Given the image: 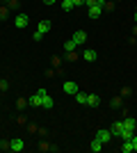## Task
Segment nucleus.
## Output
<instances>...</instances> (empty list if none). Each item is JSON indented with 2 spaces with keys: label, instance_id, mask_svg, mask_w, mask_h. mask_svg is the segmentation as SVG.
I'll use <instances>...</instances> for the list:
<instances>
[{
  "label": "nucleus",
  "instance_id": "nucleus-23",
  "mask_svg": "<svg viewBox=\"0 0 137 153\" xmlns=\"http://www.w3.org/2000/svg\"><path fill=\"white\" fill-rule=\"evenodd\" d=\"M0 151H9V140H0Z\"/></svg>",
  "mask_w": 137,
  "mask_h": 153
},
{
  "label": "nucleus",
  "instance_id": "nucleus-2",
  "mask_svg": "<svg viewBox=\"0 0 137 153\" xmlns=\"http://www.w3.org/2000/svg\"><path fill=\"white\" fill-rule=\"evenodd\" d=\"M25 149V142L21 140V137H14V140H9V151H14V153H21Z\"/></svg>",
  "mask_w": 137,
  "mask_h": 153
},
{
  "label": "nucleus",
  "instance_id": "nucleus-14",
  "mask_svg": "<svg viewBox=\"0 0 137 153\" xmlns=\"http://www.w3.org/2000/svg\"><path fill=\"white\" fill-rule=\"evenodd\" d=\"M37 30H39L41 34H46V32H50V21H39V25H37Z\"/></svg>",
  "mask_w": 137,
  "mask_h": 153
},
{
  "label": "nucleus",
  "instance_id": "nucleus-30",
  "mask_svg": "<svg viewBox=\"0 0 137 153\" xmlns=\"http://www.w3.org/2000/svg\"><path fill=\"white\" fill-rule=\"evenodd\" d=\"M32 39H34V41H41V39H44V34H41V32L37 30V32H34V34H32Z\"/></svg>",
  "mask_w": 137,
  "mask_h": 153
},
{
  "label": "nucleus",
  "instance_id": "nucleus-21",
  "mask_svg": "<svg viewBox=\"0 0 137 153\" xmlns=\"http://www.w3.org/2000/svg\"><path fill=\"white\" fill-rule=\"evenodd\" d=\"M27 105H30V103H27V98H19V101H16V108H19V110H25Z\"/></svg>",
  "mask_w": 137,
  "mask_h": 153
},
{
  "label": "nucleus",
  "instance_id": "nucleus-9",
  "mask_svg": "<svg viewBox=\"0 0 137 153\" xmlns=\"http://www.w3.org/2000/svg\"><path fill=\"white\" fill-rule=\"evenodd\" d=\"M87 105H89V108H98V105H101V96L98 94H89L87 96Z\"/></svg>",
  "mask_w": 137,
  "mask_h": 153
},
{
  "label": "nucleus",
  "instance_id": "nucleus-25",
  "mask_svg": "<svg viewBox=\"0 0 137 153\" xmlns=\"http://www.w3.org/2000/svg\"><path fill=\"white\" fill-rule=\"evenodd\" d=\"M7 7H9V9H16V7H19V0H9V2H5Z\"/></svg>",
  "mask_w": 137,
  "mask_h": 153
},
{
  "label": "nucleus",
  "instance_id": "nucleus-13",
  "mask_svg": "<svg viewBox=\"0 0 137 153\" xmlns=\"http://www.w3.org/2000/svg\"><path fill=\"white\" fill-rule=\"evenodd\" d=\"M110 108H114V110H121V108H124V98H121V96H114V98L110 101Z\"/></svg>",
  "mask_w": 137,
  "mask_h": 153
},
{
  "label": "nucleus",
  "instance_id": "nucleus-4",
  "mask_svg": "<svg viewBox=\"0 0 137 153\" xmlns=\"http://www.w3.org/2000/svg\"><path fill=\"white\" fill-rule=\"evenodd\" d=\"M80 57L85 59V62H96V59H98V53L94 51V48H85V51L80 53Z\"/></svg>",
  "mask_w": 137,
  "mask_h": 153
},
{
  "label": "nucleus",
  "instance_id": "nucleus-15",
  "mask_svg": "<svg viewBox=\"0 0 137 153\" xmlns=\"http://www.w3.org/2000/svg\"><path fill=\"white\" fill-rule=\"evenodd\" d=\"M87 96H89V94L78 91V94H76V103H78V105H87Z\"/></svg>",
  "mask_w": 137,
  "mask_h": 153
},
{
  "label": "nucleus",
  "instance_id": "nucleus-18",
  "mask_svg": "<svg viewBox=\"0 0 137 153\" xmlns=\"http://www.w3.org/2000/svg\"><path fill=\"white\" fill-rule=\"evenodd\" d=\"M121 151H124V153H133V142H130V140H124V144H121Z\"/></svg>",
  "mask_w": 137,
  "mask_h": 153
},
{
  "label": "nucleus",
  "instance_id": "nucleus-17",
  "mask_svg": "<svg viewBox=\"0 0 137 153\" xmlns=\"http://www.w3.org/2000/svg\"><path fill=\"white\" fill-rule=\"evenodd\" d=\"M114 9H117V0H105L103 12H114Z\"/></svg>",
  "mask_w": 137,
  "mask_h": 153
},
{
  "label": "nucleus",
  "instance_id": "nucleus-34",
  "mask_svg": "<svg viewBox=\"0 0 137 153\" xmlns=\"http://www.w3.org/2000/svg\"><path fill=\"white\" fill-rule=\"evenodd\" d=\"M57 0H44V5H55Z\"/></svg>",
  "mask_w": 137,
  "mask_h": 153
},
{
  "label": "nucleus",
  "instance_id": "nucleus-16",
  "mask_svg": "<svg viewBox=\"0 0 137 153\" xmlns=\"http://www.w3.org/2000/svg\"><path fill=\"white\" fill-rule=\"evenodd\" d=\"M37 149H39L41 153H46V151H57V146H53V144H48V142H41Z\"/></svg>",
  "mask_w": 137,
  "mask_h": 153
},
{
  "label": "nucleus",
  "instance_id": "nucleus-37",
  "mask_svg": "<svg viewBox=\"0 0 137 153\" xmlns=\"http://www.w3.org/2000/svg\"><path fill=\"white\" fill-rule=\"evenodd\" d=\"M5 2H9V0H5Z\"/></svg>",
  "mask_w": 137,
  "mask_h": 153
},
{
  "label": "nucleus",
  "instance_id": "nucleus-32",
  "mask_svg": "<svg viewBox=\"0 0 137 153\" xmlns=\"http://www.w3.org/2000/svg\"><path fill=\"white\" fill-rule=\"evenodd\" d=\"M130 142H133V151H137V137H135V135L130 137Z\"/></svg>",
  "mask_w": 137,
  "mask_h": 153
},
{
  "label": "nucleus",
  "instance_id": "nucleus-8",
  "mask_svg": "<svg viewBox=\"0 0 137 153\" xmlns=\"http://www.w3.org/2000/svg\"><path fill=\"white\" fill-rule=\"evenodd\" d=\"M73 41H76V44H78V46H82V44H85V41H87V32L85 30H78V32H76V34H73Z\"/></svg>",
  "mask_w": 137,
  "mask_h": 153
},
{
  "label": "nucleus",
  "instance_id": "nucleus-5",
  "mask_svg": "<svg viewBox=\"0 0 137 153\" xmlns=\"http://www.w3.org/2000/svg\"><path fill=\"white\" fill-rule=\"evenodd\" d=\"M101 14H103V7H101V5L87 7V16H89V19H98V16H101Z\"/></svg>",
  "mask_w": 137,
  "mask_h": 153
},
{
  "label": "nucleus",
  "instance_id": "nucleus-36",
  "mask_svg": "<svg viewBox=\"0 0 137 153\" xmlns=\"http://www.w3.org/2000/svg\"><path fill=\"white\" fill-rule=\"evenodd\" d=\"M135 23H137V7H135Z\"/></svg>",
  "mask_w": 137,
  "mask_h": 153
},
{
  "label": "nucleus",
  "instance_id": "nucleus-27",
  "mask_svg": "<svg viewBox=\"0 0 137 153\" xmlns=\"http://www.w3.org/2000/svg\"><path fill=\"white\" fill-rule=\"evenodd\" d=\"M44 76H46V78H55V76H57V71H55V69H48Z\"/></svg>",
  "mask_w": 137,
  "mask_h": 153
},
{
  "label": "nucleus",
  "instance_id": "nucleus-31",
  "mask_svg": "<svg viewBox=\"0 0 137 153\" xmlns=\"http://www.w3.org/2000/svg\"><path fill=\"white\" fill-rule=\"evenodd\" d=\"M85 5L87 7H94V5H98V0H85Z\"/></svg>",
  "mask_w": 137,
  "mask_h": 153
},
{
  "label": "nucleus",
  "instance_id": "nucleus-19",
  "mask_svg": "<svg viewBox=\"0 0 137 153\" xmlns=\"http://www.w3.org/2000/svg\"><path fill=\"white\" fill-rule=\"evenodd\" d=\"M9 12H12V9H9V7H0V21H7V19H9Z\"/></svg>",
  "mask_w": 137,
  "mask_h": 153
},
{
  "label": "nucleus",
  "instance_id": "nucleus-1",
  "mask_svg": "<svg viewBox=\"0 0 137 153\" xmlns=\"http://www.w3.org/2000/svg\"><path fill=\"white\" fill-rule=\"evenodd\" d=\"M27 23H30V16H27V14H16V16H14V25L19 27V30H25Z\"/></svg>",
  "mask_w": 137,
  "mask_h": 153
},
{
  "label": "nucleus",
  "instance_id": "nucleus-26",
  "mask_svg": "<svg viewBox=\"0 0 137 153\" xmlns=\"http://www.w3.org/2000/svg\"><path fill=\"white\" fill-rule=\"evenodd\" d=\"M27 133H37V130H39V128H37V126H34V123H30V121H27Z\"/></svg>",
  "mask_w": 137,
  "mask_h": 153
},
{
  "label": "nucleus",
  "instance_id": "nucleus-20",
  "mask_svg": "<svg viewBox=\"0 0 137 153\" xmlns=\"http://www.w3.org/2000/svg\"><path fill=\"white\" fill-rule=\"evenodd\" d=\"M62 9H64V12H71V9H76L73 0H62Z\"/></svg>",
  "mask_w": 137,
  "mask_h": 153
},
{
  "label": "nucleus",
  "instance_id": "nucleus-6",
  "mask_svg": "<svg viewBox=\"0 0 137 153\" xmlns=\"http://www.w3.org/2000/svg\"><path fill=\"white\" fill-rule=\"evenodd\" d=\"M110 133H112V137H121V133H124V121H114L112 128H110Z\"/></svg>",
  "mask_w": 137,
  "mask_h": 153
},
{
  "label": "nucleus",
  "instance_id": "nucleus-33",
  "mask_svg": "<svg viewBox=\"0 0 137 153\" xmlns=\"http://www.w3.org/2000/svg\"><path fill=\"white\" fill-rule=\"evenodd\" d=\"M73 5H76V7H82V5H85V0H73Z\"/></svg>",
  "mask_w": 137,
  "mask_h": 153
},
{
  "label": "nucleus",
  "instance_id": "nucleus-29",
  "mask_svg": "<svg viewBox=\"0 0 137 153\" xmlns=\"http://www.w3.org/2000/svg\"><path fill=\"white\" fill-rule=\"evenodd\" d=\"M133 91H130V87H124V89H121V98H126V96H130Z\"/></svg>",
  "mask_w": 137,
  "mask_h": 153
},
{
  "label": "nucleus",
  "instance_id": "nucleus-35",
  "mask_svg": "<svg viewBox=\"0 0 137 153\" xmlns=\"http://www.w3.org/2000/svg\"><path fill=\"white\" fill-rule=\"evenodd\" d=\"M133 37H137V23H135V27H133Z\"/></svg>",
  "mask_w": 137,
  "mask_h": 153
},
{
  "label": "nucleus",
  "instance_id": "nucleus-11",
  "mask_svg": "<svg viewBox=\"0 0 137 153\" xmlns=\"http://www.w3.org/2000/svg\"><path fill=\"white\" fill-rule=\"evenodd\" d=\"M78 51V44L73 41V39H69V41H64V53H76Z\"/></svg>",
  "mask_w": 137,
  "mask_h": 153
},
{
  "label": "nucleus",
  "instance_id": "nucleus-12",
  "mask_svg": "<svg viewBox=\"0 0 137 153\" xmlns=\"http://www.w3.org/2000/svg\"><path fill=\"white\" fill-rule=\"evenodd\" d=\"M103 146H105V144H103L101 140H98V137H94V140H91V144H89V149H91L94 153H98V151H101Z\"/></svg>",
  "mask_w": 137,
  "mask_h": 153
},
{
  "label": "nucleus",
  "instance_id": "nucleus-7",
  "mask_svg": "<svg viewBox=\"0 0 137 153\" xmlns=\"http://www.w3.org/2000/svg\"><path fill=\"white\" fill-rule=\"evenodd\" d=\"M96 137H98L101 142H103V144H107V142L112 140V133H110V130H105V128H101V130L96 133Z\"/></svg>",
  "mask_w": 137,
  "mask_h": 153
},
{
  "label": "nucleus",
  "instance_id": "nucleus-28",
  "mask_svg": "<svg viewBox=\"0 0 137 153\" xmlns=\"http://www.w3.org/2000/svg\"><path fill=\"white\" fill-rule=\"evenodd\" d=\"M16 123H19V126H27V119H25V117H23V114H21L19 119H16Z\"/></svg>",
  "mask_w": 137,
  "mask_h": 153
},
{
  "label": "nucleus",
  "instance_id": "nucleus-10",
  "mask_svg": "<svg viewBox=\"0 0 137 153\" xmlns=\"http://www.w3.org/2000/svg\"><path fill=\"white\" fill-rule=\"evenodd\" d=\"M53 105H55V101H53V98H50V96H48V94H44V96H41V108L50 110Z\"/></svg>",
  "mask_w": 137,
  "mask_h": 153
},
{
  "label": "nucleus",
  "instance_id": "nucleus-22",
  "mask_svg": "<svg viewBox=\"0 0 137 153\" xmlns=\"http://www.w3.org/2000/svg\"><path fill=\"white\" fill-rule=\"evenodd\" d=\"M7 89H9V80L2 78V80H0V91H7Z\"/></svg>",
  "mask_w": 137,
  "mask_h": 153
},
{
  "label": "nucleus",
  "instance_id": "nucleus-38",
  "mask_svg": "<svg viewBox=\"0 0 137 153\" xmlns=\"http://www.w3.org/2000/svg\"><path fill=\"white\" fill-rule=\"evenodd\" d=\"M135 44H137V41H135Z\"/></svg>",
  "mask_w": 137,
  "mask_h": 153
},
{
  "label": "nucleus",
  "instance_id": "nucleus-24",
  "mask_svg": "<svg viewBox=\"0 0 137 153\" xmlns=\"http://www.w3.org/2000/svg\"><path fill=\"white\" fill-rule=\"evenodd\" d=\"M80 55H76V53H66V62H76Z\"/></svg>",
  "mask_w": 137,
  "mask_h": 153
},
{
  "label": "nucleus",
  "instance_id": "nucleus-3",
  "mask_svg": "<svg viewBox=\"0 0 137 153\" xmlns=\"http://www.w3.org/2000/svg\"><path fill=\"white\" fill-rule=\"evenodd\" d=\"M62 89H64V94H69V96H76V94H78V85H76V82H73V80H66V82L64 85H62Z\"/></svg>",
  "mask_w": 137,
  "mask_h": 153
}]
</instances>
